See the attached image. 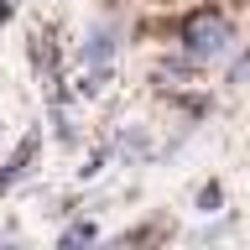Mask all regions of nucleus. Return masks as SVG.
I'll use <instances>...</instances> for the list:
<instances>
[{
	"label": "nucleus",
	"instance_id": "obj_1",
	"mask_svg": "<svg viewBox=\"0 0 250 250\" xmlns=\"http://www.w3.org/2000/svg\"><path fill=\"white\" fill-rule=\"evenodd\" d=\"M229 42H234V26H229V16H224V11H193V16H188L183 47H188V58H193V62L224 58Z\"/></svg>",
	"mask_w": 250,
	"mask_h": 250
},
{
	"label": "nucleus",
	"instance_id": "obj_2",
	"mask_svg": "<svg viewBox=\"0 0 250 250\" xmlns=\"http://www.w3.org/2000/svg\"><path fill=\"white\" fill-rule=\"evenodd\" d=\"M198 203H203V208H219V188L208 183V188H203V193H198Z\"/></svg>",
	"mask_w": 250,
	"mask_h": 250
}]
</instances>
